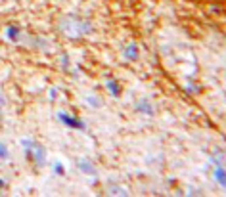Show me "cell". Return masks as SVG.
Here are the masks:
<instances>
[{"label": "cell", "instance_id": "6da1fadb", "mask_svg": "<svg viewBox=\"0 0 226 197\" xmlns=\"http://www.w3.org/2000/svg\"><path fill=\"white\" fill-rule=\"evenodd\" d=\"M60 119H61L63 122H67V126H75V128H84V125H83V122H79L77 119H71V117H67L65 113H61V115H60Z\"/></svg>", "mask_w": 226, "mask_h": 197}, {"label": "cell", "instance_id": "7a4b0ae2", "mask_svg": "<svg viewBox=\"0 0 226 197\" xmlns=\"http://www.w3.org/2000/svg\"><path fill=\"white\" fill-rule=\"evenodd\" d=\"M216 176H219V180H220L222 184H226V176L222 174V170H216Z\"/></svg>", "mask_w": 226, "mask_h": 197}, {"label": "cell", "instance_id": "3957f363", "mask_svg": "<svg viewBox=\"0 0 226 197\" xmlns=\"http://www.w3.org/2000/svg\"><path fill=\"white\" fill-rule=\"evenodd\" d=\"M56 170H58L60 174H61V172H63V167H61V165H56Z\"/></svg>", "mask_w": 226, "mask_h": 197}]
</instances>
